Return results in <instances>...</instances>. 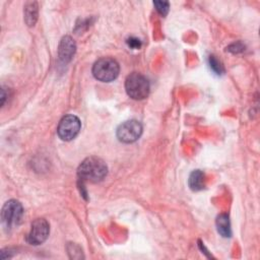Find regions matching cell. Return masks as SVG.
Returning <instances> with one entry per match:
<instances>
[{"label":"cell","mask_w":260,"mask_h":260,"mask_svg":"<svg viewBox=\"0 0 260 260\" xmlns=\"http://www.w3.org/2000/svg\"><path fill=\"white\" fill-rule=\"evenodd\" d=\"M142 133V126L136 120H129L122 123L117 129V137L124 143L136 141Z\"/></svg>","instance_id":"cell-6"},{"label":"cell","mask_w":260,"mask_h":260,"mask_svg":"<svg viewBox=\"0 0 260 260\" xmlns=\"http://www.w3.org/2000/svg\"><path fill=\"white\" fill-rule=\"evenodd\" d=\"M216 228L217 232L225 238L231 237L232 231H231V223H230V218L226 214H220L216 218Z\"/></svg>","instance_id":"cell-10"},{"label":"cell","mask_w":260,"mask_h":260,"mask_svg":"<svg viewBox=\"0 0 260 260\" xmlns=\"http://www.w3.org/2000/svg\"><path fill=\"white\" fill-rule=\"evenodd\" d=\"M49 233L50 225L48 221L44 218H38L31 223V228L26 237V241L30 245H41L47 240Z\"/></svg>","instance_id":"cell-7"},{"label":"cell","mask_w":260,"mask_h":260,"mask_svg":"<svg viewBox=\"0 0 260 260\" xmlns=\"http://www.w3.org/2000/svg\"><path fill=\"white\" fill-rule=\"evenodd\" d=\"M208 62H209V66L213 72H215L216 74H221L223 72V67H222L221 63L215 58V56H209Z\"/></svg>","instance_id":"cell-12"},{"label":"cell","mask_w":260,"mask_h":260,"mask_svg":"<svg viewBox=\"0 0 260 260\" xmlns=\"http://www.w3.org/2000/svg\"><path fill=\"white\" fill-rule=\"evenodd\" d=\"M127 44L132 49H139L141 47V42L139 39L136 38H129L127 40Z\"/></svg>","instance_id":"cell-14"},{"label":"cell","mask_w":260,"mask_h":260,"mask_svg":"<svg viewBox=\"0 0 260 260\" xmlns=\"http://www.w3.org/2000/svg\"><path fill=\"white\" fill-rule=\"evenodd\" d=\"M23 208L19 201L11 199L7 201L1 210V219L4 229L7 231L17 226L22 218Z\"/></svg>","instance_id":"cell-4"},{"label":"cell","mask_w":260,"mask_h":260,"mask_svg":"<svg viewBox=\"0 0 260 260\" xmlns=\"http://www.w3.org/2000/svg\"><path fill=\"white\" fill-rule=\"evenodd\" d=\"M189 186L192 190L194 191H198V190H201L204 188L205 186V179H204V174L199 171V170H196V171H193L189 177Z\"/></svg>","instance_id":"cell-9"},{"label":"cell","mask_w":260,"mask_h":260,"mask_svg":"<svg viewBox=\"0 0 260 260\" xmlns=\"http://www.w3.org/2000/svg\"><path fill=\"white\" fill-rule=\"evenodd\" d=\"M229 48H231L230 51L234 52V53H238V52H241L243 51V46L240 44V43H237V44H233L232 46H230Z\"/></svg>","instance_id":"cell-15"},{"label":"cell","mask_w":260,"mask_h":260,"mask_svg":"<svg viewBox=\"0 0 260 260\" xmlns=\"http://www.w3.org/2000/svg\"><path fill=\"white\" fill-rule=\"evenodd\" d=\"M149 82L147 78L137 72L131 73L125 80L127 94L133 100H143L149 93Z\"/></svg>","instance_id":"cell-3"},{"label":"cell","mask_w":260,"mask_h":260,"mask_svg":"<svg viewBox=\"0 0 260 260\" xmlns=\"http://www.w3.org/2000/svg\"><path fill=\"white\" fill-rule=\"evenodd\" d=\"M75 49H76V46L72 38L69 36L64 37L61 40L59 45V50H58L59 59L64 63L69 62L75 53Z\"/></svg>","instance_id":"cell-8"},{"label":"cell","mask_w":260,"mask_h":260,"mask_svg":"<svg viewBox=\"0 0 260 260\" xmlns=\"http://www.w3.org/2000/svg\"><path fill=\"white\" fill-rule=\"evenodd\" d=\"M153 5L155 6V9L157 10V12L165 16L168 14L169 12V8H170V3L167 1H154Z\"/></svg>","instance_id":"cell-13"},{"label":"cell","mask_w":260,"mask_h":260,"mask_svg":"<svg viewBox=\"0 0 260 260\" xmlns=\"http://www.w3.org/2000/svg\"><path fill=\"white\" fill-rule=\"evenodd\" d=\"M120 72L118 62L110 57L99 59L92 67L93 76L103 82H110L117 78Z\"/></svg>","instance_id":"cell-2"},{"label":"cell","mask_w":260,"mask_h":260,"mask_svg":"<svg viewBox=\"0 0 260 260\" xmlns=\"http://www.w3.org/2000/svg\"><path fill=\"white\" fill-rule=\"evenodd\" d=\"M24 18L25 22L31 26L36 23L38 18V4L37 2H28L24 8Z\"/></svg>","instance_id":"cell-11"},{"label":"cell","mask_w":260,"mask_h":260,"mask_svg":"<svg viewBox=\"0 0 260 260\" xmlns=\"http://www.w3.org/2000/svg\"><path fill=\"white\" fill-rule=\"evenodd\" d=\"M81 127L80 120L74 115H67L59 122L57 132L62 140L69 141L77 136Z\"/></svg>","instance_id":"cell-5"},{"label":"cell","mask_w":260,"mask_h":260,"mask_svg":"<svg viewBox=\"0 0 260 260\" xmlns=\"http://www.w3.org/2000/svg\"><path fill=\"white\" fill-rule=\"evenodd\" d=\"M77 173L80 180L96 183L106 177L108 168L103 159L95 156H90L85 158L80 164Z\"/></svg>","instance_id":"cell-1"}]
</instances>
